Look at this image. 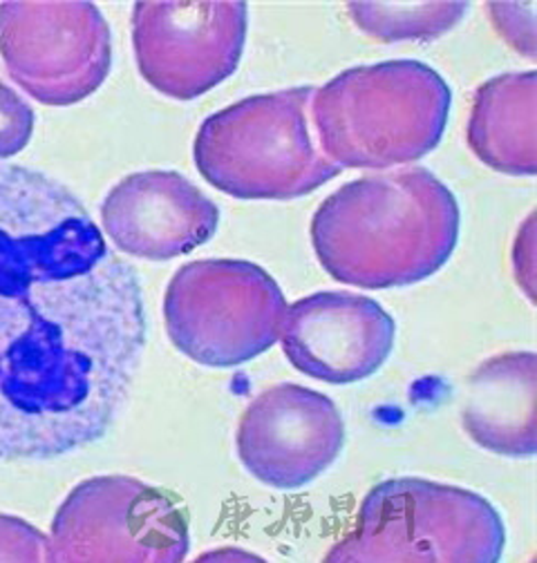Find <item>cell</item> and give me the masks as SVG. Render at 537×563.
Returning a JSON list of instances; mask_svg holds the SVG:
<instances>
[{
  "instance_id": "cell-3",
  "label": "cell",
  "mask_w": 537,
  "mask_h": 563,
  "mask_svg": "<svg viewBox=\"0 0 537 563\" xmlns=\"http://www.w3.org/2000/svg\"><path fill=\"white\" fill-rule=\"evenodd\" d=\"M452 92L421 60L350 67L314 90L311 123L322 155L343 168L392 170L432 153L446 132Z\"/></svg>"
},
{
  "instance_id": "cell-20",
  "label": "cell",
  "mask_w": 537,
  "mask_h": 563,
  "mask_svg": "<svg viewBox=\"0 0 537 563\" xmlns=\"http://www.w3.org/2000/svg\"><path fill=\"white\" fill-rule=\"evenodd\" d=\"M253 552H244V550H235V548H224V550H216V552H207L201 559H253Z\"/></svg>"
},
{
  "instance_id": "cell-17",
  "label": "cell",
  "mask_w": 537,
  "mask_h": 563,
  "mask_svg": "<svg viewBox=\"0 0 537 563\" xmlns=\"http://www.w3.org/2000/svg\"><path fill=\"white\" fill-rule=\"evenodd\" d=\"M495 32L522 56L535 60V5L533 3H493L486 8Z\"/></svg>"
},
{
  "instance_id": "cell-15",
  "label": "cell",
  "mask_w": 537,
  "mask_h": 563,
  "mask_svg": "<svg viewBox=\"0 0 537 563\" xmlns=\"http://www.w3.org/2000/svg\"><path fill=\"white\" fill-rule=\"evenodd\" d=\"M352 23L374 41H435L461 23L468 3H350Z\"/></svg>"
},
{
  "instance_id": "cell-4",
  "label": "cell",
  "mask_w": 537,
  "mask_h": 563,
  "mask_svg": "<svg viewBox=\"0 0 537 563\" xmlns=\"http://www.w3.org/2000/svg\"><path fill=\"white\" fill-rule=\"evenodd\" d=\"M314 90L255 95L211 114L193 144L199 175L238 199H296L339 177L318 146Z\"/></svg>"
},
{
  "instance_id": "cell-9",
  "label": "cell",
  "mask_w": 537,
  "mask_h": 563,
  "mask_svg": "<svg viewBox=\"0 0 537 563\" xmlns=\"http://www.w3.org/2000/svg\"><path fill=\"white\" fill-rule=\"evenodd\" d=\"M132 49L140 75L157 92L193 101L227 81L240 65L249 8L244 3H134Z\"/></svg>"
},
{
  "instance_id": "cell-11",
  "label": "cell",
  "mask_w": 537,
  "mask_h": 563,
  "mask_svg": "<svg viewBox=\"0 0 537 563\" xmlns=\"http://www.w3.org/2000/svg\"><path fill=\"white\" fill-rule=\"evenodd\" d=\"M394 338V318L376 300L350 291L296 300L281 329L287 361L329 385H352L376 374L392 354Z\"/></svg>"
},
{
  "instance_id": "cell-13",
  "label": "cell",
  "mask_w": 537,
  "mask_h": 563,
  "mask_svg": "<svg viewBox=\"0 0 537 563\" xmlns=\"http://www.w3.org/2000/svg\"><path fill=\"white\" fill-rule=\"evenodd\" d=\"M465 434L486 452L530 459L537 450V358L533 351L493 356L468 376Z\"/></svg>"
},
{
  "instance_id": "cell-14",
  "label": "cell",
  "mask_w": 537,
  "mask_h": 563,
  "mask_svg": "<svg viewBox=\"0 0 537 563\" xmlns=\"http://www.w3.org/2000/svg\"><path fill=\"white\" fill-rule=\"evenodd\" d=\"M468 146L495 173L537 170V75L506 73L482 84L468 119Z\"/></svg>"
},
{
  "instance_id": "cell-7",
  "label": "cell",
  "mask_w": 537,
  "mask_h": 563,
  "mask_svg": "<svg viewBox=\"0 0 537 563\" xmlns=\"http://www.w3.org/2000/svg\"><path fill=\"white\" fill-rule=\"evenodd\" d=\"M188 523L166 492L123 474L92 476L65 497L47 534L54 563H177Z\"/></svg>"
},
{
  "instance_id": "cell-12",
  "label": "cell",
  "mask_w": 537,
  "mask_h": 563,
  "mask_svg": "<svg viewBox=\"0 0 537 563\" xmlns=\"http://www.w3.org/2000/svg\"><path fill=\"white\" fill-rule=\"evenodd\" d=\"M220 224V208L175 170H142L123 177L101 203L103 235L125 255L164 262L207 244Z\"/></svg>"
},
{
  "instance_id": "cell-8",
  "label": "cell",
  "mask_w": 537,
  "mask_h": 563,
  "mask_svg": "<svg viewBox=\"0 0 537 563\" xmlns=\"http://www.w3.org/2000/svg\"><path fill=\"white\" fill-rule=\"evenodd\" d=\"M0 56L25 95L65 108L88 99L108 79L112 36L92 3H3Z\"/></svg>"
},
{
  "instance_id": "cell-16",
  "label": "cell",
  "mask_w": 537,
  "mask_h": 563,
  "mask_svg": "<svg viewBox=\"0 0 537 563\" xmlns=\"http://www.w3.org/2000/svg\"><path fill=\"white\" fill-rule=\"evenodd\" d=\"M34 123L32 106L6 81H0V162L19 155L30 144Z\"/></svg>"
},
{
  "instance_id": "cell-2",
  "label": "cell",
  "mask_w": 537,
  "mask_h": 563,
  "mask_svg": "<svg viewBox=\"0 0 537 563\" xmlns=\"http://www.w3.org/2000/svg\"><path fill=\"white\" fill-rule=\"evenodd\" d=\"M459 203L421 166L363 175L333 190L311 218L320 266L359 289L410 287L435 275L459 240Z\"/></svg>"
},
{
  "instance_id": "cell-5",
  "label": "cell",
  "mask_w": 537,
  "mask_h": 563,
  "mask_svg": "<svg viewBox=\"0 0 537 563\" xmlns=\"http://www.w3.org/2000/svg\"><path fill=\"white\" fill-rule=\"evenodd\" d=\"M504 545V521L478 492L403 476L368 492L354 530L325 559L495 563Z\"/></svg>"
},
{
  "instance_id": "cell-10",
  "label": "cell",
  "mask_w": 537,
  "mask_h": 563,
  "mask_svg": "<svg viewBox=\"0 0 537 563\" xmlns=\"http://www.w3.org/2000/svg\"><path fill=\"white\" fill-rule=\"evenodd\" d=\"M346 443V422L325 394L281 383L257 394L238 422V456L260 483L298 489L316 481Z\"/></svg>"
},
{
  "instance_id": "cell-18",
  "label": "cell",
  "mask_w": 537,
  "mask_h": 563,
  "mask_svg": "<svg viewBox=\"0 0 537 563\" xmlns=\"http://www.w3.org/2000/svg\"><path fill=\"white\" fill-rule=\"evenodd\" d=\"M47 561V534L25 519L0 515V563Z\"/></svg>"
},
{
  "instance_id": "cell-1",
  "label": "cell",
  "mask_w": 537,
  "mask_h": 563,
  "mask_svg": "<svg viewBox=\"0 0 537 563\" xmlns=\"http://www.w3.org/2000/svg\"><path fill=\"white\" fill-rule=\"evenodd\" d=\"M149 338L138 271L54 177L0 162V461L108 434Z\"/></svg>"
},
{
  "instance_id": "cell-6",
  "label": "cell",
  "mask_w": 537,
  "mask_h": 563,
  "mask_svg": "<svg viewBox=\"0 0 537 563\" xmlns=\"http://www.w3.org/2000/svg\"><path fill=\"white\" fill-rule=\"evenodd\" d=\"M287 300L278 282L246 260H197L168 282L164 320L171 342L205 367H238L281 340Z\"/></svg>"
},
{
  "instance_id": "cell-19",
  "label": "cell",
  "mask_w": 537,
  "mask_h": 563,
  "mask_svg": "<svg viewBox=\"0 0 537 563\" xmlns=\"http://www.w3.org/2000/svg\"><path fill=\"white\" fill-rule=\"evenodd\" d=\"M535 218L528 216L524 227L519 229L517 242H515V275H517V285L524 289L528 300L533 302L535 298Z\"/></svg>"
}]
</instances>
